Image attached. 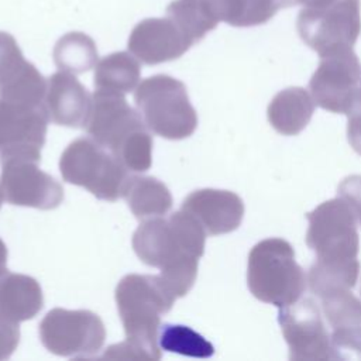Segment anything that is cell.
Masks as SVG:
<instances>
[{
  "mask_svg": "<svg viewBox=\"0 0 361 361\" xmlns=\"http://www.w3.org/2000/svg\"><path fill=\"white\" fill-rule=\"evenodd\" d=\"M134 102L148 130L159 137L183 140L197 127L186 86L169 75H154L138 83Z\"/></svg>",
  "mask_w": 361,
  "mask_h": 361,
  "instance_id": "6",
  "label": "cell"
},
{
  "mask_svg": "<svg viewBox=\"0 0 361 361\" xmlns=\"http://www.w3.org/2000/svg\"><path fill=\"white\" fill-rule=\"evenodd\" d=\"M278 322L293 361L336 360L330 334L323 323L320 309L310 298L279 307Z\"/></svg>",
  "mask_w": 361,
  "mask_h": 361,
  "instance_id": "12",
  "label": "cell"
},
{
  "mask_svg": "<svg viewBox=\"0 0 361 361\" xmlns=\"http://www.w3.org/2000/svg\"><path fill=\"white\" fill-rule=\"evenodd\" d=\"M24 62V55L16 38L8 32L0 31V82L16 72Z\"/></svg>",
  "mask_w": 361,
  "mask_h": 361,
  "instance_id": "27",
  "label": "cell"
},
{
  "mask_svg": "<svg viewBox=\"0 0 361 361\" xmlns=\"http://www.w3.org/2000/svg\"><path fill=\"white\" fill-rule=\"evenodd\" d=\"M319 299L331 327L330 338L337 358H341V351L361 355V299L351 289L331 290Z\"/></svg>",
  "mask_w": 361,
  "mask_h": 361,
  "instance_id": "17",
  "label": "cell"
},
{
  "mask_svg": "<svg viewBox=\"0 0 361 361\" xmlns=\"http://www.w3.org/2000/svg\"><path fill=\"white\" fill-rule=\"evenodd\" d=\"M361 87V65L350 49L320 56L309 89L319 107L338 114H348L358 102Z\"/></svg>",
  "mask_w": 361,
  "mask_h": 361,
  "instance_id": "10",
  "label": "cell"
},
{
  "mask_svg": "<svg viewBox=\"0 0 361 361\" xmlns=\"http://www.w3.org/2000/svg\"><path fill=\"white\" fill-rule=\"evenodd\" d=\"M90 107L92 94L73 73L59 71L48 78L44 99L48 120L65 127H85Z\"/></svg>",
  "mask_w": 361,
  "mask_h": 361,
  "instance_id": "16",
  "label": "cell"
},
{
  "mask_svg": "<svg viewBox=\"0 0 361 361\" xmlns=\"http://www.w3.org/2000/svg\"><path fill=\"white\" fill-rule=\"evenodd\" d=\"M48 80L28 61L0 82V100L31 107H44Z\"/></svg>",
  "mask_w": 361,
  "mask_h": 361,
  "instance_id": "23",
  "label": "cell"
},
{
  "mask_svg": "<svg viewBox=\"0 0 361 361\" xmlns=\"http://www.w3.org/2000/svg\"><path fill=\"white\" fill-rule=\"evenodd\" d=\"M182 210L192 214L206 234L219 235L238 228L244 216V203L230 190L199 189L185 197Z\"/></svg>",
  "mask_w": 361,
  "mask_h": 361,
  "instance_id": "15",
  "label": "cell"
},
{
  "mask_svg": "<svg viewBox=\"0 0 361 361\" xmlns=\"http://www.w3.org/2000/svg\"><path fill=\"white\" fill-rule=\"evenodd\" d=\"M42 345L61 357H89L102 350L106 329L102 319L90 310L55 307L39 323Z\"/></svg>",
  "mask_w": 361,
  "mask_h": 361,
  "instance_id": "9",
  "label": "cell"
},
{
  "mask_svg": "<svg viewBox=\"0 0 361 361\" xmlns=\"http://www.w3.org/2000/svg\"><path fill=\"white\" fill-rule=\"evenodd\" d=\"M193 42L171 17L140 21L128 37V51L142 63L158 65L180 58Z\"/></svg>",
  "mask_w": 361,
  "mask_h": 361,
  "instance_id": "14",
  "label": "cell"
},
{
  "mask_svg": "<svg viewBox=\"0 0 361 361\" xmlns=\"http://www.w3.org/2000/svg\"><path fill=\"white\" fill-rule=\"evenodd\" d=\"M247 283L258 300L282 307L300 299L306 275L286 240L267 238L250 251Z\"/></svg>",
  "mask_w": 361,
  "mask_h": 361,
  "instance_id": "5",
  "label": "cell"
},
{
  "mask_svg": "<svg viewBox=\"0 0 361 361\" xmlns=\"http://www.w3.org/2000/svg\"><path fill=\"white\" fill-rule=\"evenodd\" d=\"M47 121L44 107L0 100V157L21 155L41 159Z\"/></svg>",
  "mask_w": 361,
  "mask_h": 361,
  "instance_id": "13",
  "label": "cell"
},
{
  "mask_svg": "<svg viewBox=\"0 0 361 361\" xmlns=\"http://www.w3.org/2000/svg\"><path fill=\"white\" fill-rule=\"evenodd\" d=\"M300 4V0H212L219 21L231 27H254L268 23L281 8Z\"/></svg>",
  "mask_w": 361,
  "mask_h": 361,
  "instance_id": "20",
  "label": "cell"
},
{
  "mask_svg": "<svg viewBox=\"0 0 361 361\" xmlns=\"http://www.w3.org/2000/svg\"><path fill=\"white\" fill-rule=\"evenodd\" d=\"M42 305V289L37 279L8 271L0 276V314L8 320H30L38 314Z\"/></svg>",
  "mask_w": 361,
  "mask_h": 361,
  "instance_id": "18",
  "label": "cell"
},
{
  "mask_svg": "<svg viewBox=\"0 0 361 361\" xmlns=\"http://www.w3.org/2000/svg\"><path fill=\"white\" fill-rule=\"evenodd\" d=\"M52 56L59 71L79 75L96 66L97 47L87 34L73 31L56 41Z\"/></svg>",
  "mask_w": 361,
  "mask_h": 361,
  "instance_id": "25",
  "label": "cell"
},
{
  "mask_svg": "<svg viewBox=\"0 0 361 361\" xmlns=\"http://www.w3.org/2000/svg\"><path fill=\"white\" fill-rule=\"evenodd\" d=\"M31 157H0V190L6 202L14 206L51 210L63 200L62 185L44 172Z\"/></svg>",
  "mask_w": 361,
  "mask_h": 361,
  "instance_id": "11",
  "label": "cell"
},
{
  "mask_svg": "<svg viewBox=\"0 0 361 361\" xmlns=\"http://www.w3.org/2000/svg\"><path fill=\"white\" fill-rule=\"evenodd\" d=\"M124 197L138 220L164 216L172 207L169 189L152 176H130Z\"/></svg>",
  "mask_w": 361,
  "mask_h": 361,
  "instance_id": "21",
  "label": "cell"
},
{
  "mask_svg": "<svg viewBox=\"0 0 361 361\" xmlns=\"http://www.w3.org/2000/svg\"><path fill=\"white\" fill-rule=\"evenodd\" d=\"M338 197L348 204L361 226V175L347 176L338 186Z\"/></svg>",
  "mask_w": 361,
  "mask_h": 361,
  "instance_id": "28",
  "label": "cell"
},
{
  "mask_svg": "<svg viewBox=\"0 0 361 361\" xmlns=\"http://www.w3.org/2000/svg\"><path fill=\"white\" fill-rule=\"evenodd\" d=\"M306 244L316 254L309 269L310 290L323 296L337 289H353L360 275L357 219L341 199H330L306 214Z\"/></svg>",
  "mask_w": 361,
  "mask_h": 361,
  "instance_id": "1",
  "label": "cell"
},
{
  "mask_svg": "<svg viewBox=\"0 0 361 361\" xmlns=\"http://www.w3.org/2000/svg\"><path fill=\"white\" fill-rule=\"evenodd\" d=\"M206 235L202 224L180 209L168 219L142 220L133 235V248L144 264L159 268V276L178 299L196 281Z\"/></svg>",
  "mask_w": 361,
  "mask_h": 361,
  "instance_id": "2",
  "label": "cell"
},
{
  "mask_svg": "<svg viewBox=\"0 0 361 361\" xmlns=\"http://www.w3.org/2000/svg\"><path fill=\"white\" fill-rule=\"evenodd\" d=\"M347 137L351 147L361 155V103H357L348 113Z\"/></svg>",
  "mask_w": 361,
  "mask_h": 361,
  "instance_id": "30",
  "label": "cell"
},
{
  "mask_svg": "<svg viewBox=\"0 0 361 361\" xmlns=\"http://www.w3.org/2000/svg\"><path fill=\"white\" fill-rule=\"evenodd\" d=\"M87 134L109 149L128 171L145 172L152 164V137L141 114L123 93L97 89L85 126Z\"/></svg>",
  "mask_w": 361,
  "mask_h": 361,
  "instance_id": "4",
  "label": "cell"
},
{
  "mask_svg": "<svg viewBox=\"0 0 361 361\" xmlns=\"http://www.w3.org/2000/svg\"><path fill=\"white\" fill-rule=\"evenodd\" d=\"M166 14L193 44L199 42L219 24L212 0H173L168 4Z\"/></svg>",
  "mask_w": 361,
  "mask_h": 361,
  "instance_id": "24",
  "label": "cell"
},
{
  "mask_svg": "<svg viewBox=\"0 0 361 361\" xmlns=\"http://www.w3.org/2000/svg\"><path fill=\"white\" fill-rule=\"evenodd\" d=\"M4 200V197H3V193H1V190H0V207H1V202Z\"/></svg>",
  "mask_w": 361,
  "mask_h": 361,
  "instance_id": "32",
  "label": "cell"
},
{
  "mask_svg": "<svg viewBox=\"0 0 361 361\" xmlns=\"http://www.w3.org/2000/svg\"><path fill=\"white\" fill-rule=\"evenodd\" d=\"M314 100L303 87H288L275 94L268 106V120L282 135L299 134L310 121Z\"/></svg>",
  "mask_w": 361,
  "mask_h": 361,
  "instance_id": "19",
  "label": "cell"
},
{
  "mask_svg": "<svg viewBox=\"0 0 361 361\" xmlns=\"http://www.w3.org/2000/svg\"><path fill=\"white\" fill-rule=\"evenodd\" d=\"M158 344L161 350L195 358H207L214 347L202 334L183 324H164L159 327Z\"/></svg>",
  "mask_w": 361,
  "mask_h": 361,
  "instance_id": "26",
  "label": "cell"
},
{
  "mask_svg": "<svg viewBox=\"0 0 361 361\" xmlns=\"http://www.w3.org/2000/svg\"><path fill=\"white\" fill-rule=\"evenodd\" d=\"M357 103H361V87H360V97H358V102Z\"/></svg>",
  "mask_w": 361,
  "mask_h": 361,
  "instance_id": "33",
  "label": "cell"
},
{
  "mask_svg": "<svg viewBox=\"0 0 361 361\" xmlns=\"http://www.w3.org/2000/svg\"><path fill=\"white\" fill-rule=\"evenodd\" d=\"M6 265H7V247L0 238V276L7 272Z\"/></svg>",
  "mask_w": 361,
  "mask_h": 361,
  "instance_id": "31",
  "label": "cell"
},
{
  "mask_svg": "<svg viewBox=\"0 0 361 361\" xmlns=\"http://www.w3.org/2000/svg\"><path fill=\"white\" fill-rule=\"evenodd\" d=\"M300 3H302V0H300Z\"/></svg>",
  "mask_w": 361,
  "mask_h": 361,
  "instance_id": "34",
  "label": "cell"
},
{
  "mask_svg": "<svg viewBox=\"0 0 361 361\" xmlns=\"http://www.w3.org/2000/svg\"><path fill=\"white\" fill-rule=\"evenodd\" d=\"M20 341L18 323L0 314V361L7 360L17 348Z\"/></svg>",
  "mask_w": 361,
  "mask_h": 361,
  "instance_id": "29",
  "label": "cell"
},
{
  "mask_svg": "<svg viewBox=\"0 0 361 361\" xmlns=\"http://www.w3.org/2000/svg\"><path fill=\"white\" fill-rule=\"evenodd\" d=\"M140 75L141 66L138 59L131 52L120 51L97 61L93 82L96 89L126 94L135 90Z\"/></svg>",
  "mask_w": 361,
  "mask_h": 361,
  "instance_id": "22",
  "label": "cell"
},
{
  "mask_svg": "<svg viewBox=\"0 0 361 361\" xmlns=\"http://www.w3.org/2000/svg\"><path fill=\"white\" fill-rule=\"evenodd\" d=\"M176 298L159 275H126L116 288V303L124 327L126 341L110 345L104 360L161 358L158 334L161 314L172 309Z\"/></svg>",
  "mask_w": 361,
  "mask_h": 361,
  "instance_id": "3",
  "label": "cell"
},
{
  "mask_svg": "<svg viewBox=\"0 0 361 361\" xmlns=\"http://www.w3.org/2000/svg\"><path fill=\"white\" fill-rule=\"evenodd\" d=\"M300 4L298 32L319 56L354 47L361 34V0H302Z\"/></svg>",
  "mask_w": 361,
  "mask_h": 361,
  "instance_id": "7",
  "label": "cell"
},
{
  "mask_svg": "<svg viewBox=\"0 0 361 361\" xmlns=\"http://www.w3.org/2000/svg\"><path fill=\"white\" fill-rule=\"evenodd\" d=\"M59 169L63 180L107 202L124 197L130 180L128 169L92 137L72 141L61 155Z\"/></svg>",
  "mask_w": 361,
  "mask_h": 361,
  "instance_id": "8",
  "label": "cell"
}]
</instances>
